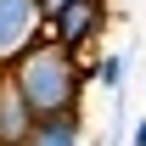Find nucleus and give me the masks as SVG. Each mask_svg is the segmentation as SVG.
<instances>
[{
  "label": "nucleus",
  "mask_w": 146,
  "mask_h": 146,
  "mask_svg": "<svg viewBox=\"0 0 146 146\" xmlns=\"http://www.w3.org/2000/svg\"><path fill=\"white\" fill-rule=\"evenodd\" d=\"M62 6H73V0H34V11H39V23H51Z\"/></svg>",
  "instance_id": "nucleus-7"
},
{
  "label": "nucleus",
  "mask_w": 146,
  "mask_h": 146,
  "mask_svg": "<svg viewBox=\"0 0 146 146\" xmlns=\"http://www.w3.org/2000/svg\"><path fill=\"white\" fill-rule=\"evenodd\" d=\"M34 129V112L23 107V96L11 90V79L0 73V146H23Z\"/></svg>",
  "instance_id": "nucleus-4"
},
{
  "label": "nucleus",
  "mask_w": 146,
  "mask_h": 146,
  "mask_svg": "<svg viewBox=\"0 0 146 146\" xmlns=\"http://www.w3.org/2000/svg\"><path fill=\"white\" fill-rule=\"evenodd\" d=\"M23 146H84V124L79 118H39Z\"/></svg>",
  "instance_id": "nucleus-5"
},
{
  "label": "nucleus",
  "mask_w": 146,
  "mask_h": 146,
  "mask_svg": "<svg viewBox=\"0 0 146 146\" xmlns=\"http://www.w3.org/2000/svg\"><path fill=\"white\" fill-rule=\"evenodd\" d=\"M11 79V90L23 96V107L39 118H79V90H84V68H79V56H68L56 39L39 34L28 51L6 68Z\"/></svg>",
  "instance_id": "nucleus-1"
},
{
  "label": "nucleus",
  "mask_w": 146,
  "mask_h": 146,
  "mask_svg": "<svg viewBox=\"0 0 146 146\" xmlns=\"http://www.w3.org/2000/svg\"><path fill=\"white\" fill-rule=\"evenodd\" d=\"M84 79H96L101 90H118V84H124V56H118V51H107V56H96L90 68H84Z\"/></svg>",
  "instance_id": "nucleus-6"
},
{
  "label": "nucleus",
  "mask_w": 146,
  "mask_h": 146,
  "mask_svg": "<svg viewBox=\"0 0 146 146\" xmlns=\"http://www.w3.org/2000/svg\"><path fill=\"white\" fill-rule=\"evenodd\" d=\"M129 146H146V118L135 124V135H129Z\"/></svg>",
  "instance_id": "nucleus-8"
},
{
  "label": "nucleus",
  "mask_w": 146,
  "mask_h": 146,
  "mask_svg": "<svg viewBox=\"0 0 146 146\" xmlns=\"http://www.w3.org/2000/svg\"><path fill=\"white\" fill-rule=\"evenodd\" d=\"M101 23H107V6H101V0H73V6H62V11L45 23V39H56L68 56H79L101 34Z\"/></svg>",
  "instance_id": "nucleus-2"
},
{
  "label": "nucleus",
  "mask_w": 146,
  "mask_h": 146,
  "mask_svg": "<svg viewBox=\"0 0 146 146\" xmlns=\"http://www.w3.org/2000/svg\"><path fill=\"white\" fill-rule=\"evenodd\" d=\"M39 34H45V23H39L34 0H0V68H11Z\"/></svg>",
  "instance_id": "nucleus-3"
}]
</instances>
